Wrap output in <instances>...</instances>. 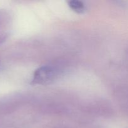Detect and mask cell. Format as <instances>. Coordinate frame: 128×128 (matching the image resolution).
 <instances>
[{"label": "cell", "instance_id": "7a4b0ae2", "mask_svg": "<svg viewBox=\"0 0 128 128\" xmlns=\"http://www.w3.org/2000/svg\"><path fill=\"white\" fill-rule=\"evenodd\" d=\"M70 6L74 10L78 12H82L84 11V5L82 2L80 1H71L70 2Z\"/></svg>", "mask_w": 128, "mask_h": 128}, {"label": "cell", "instance_id": "6da1fadb", "mask_svg": "<svg viewBox=\"0 0 128 128\" xmlns=\"http://www.w3.org/2000/svg\"><path fill=\"white\" fill-rule=\"evenodd\" d=\"M56 76V71L51 66H44L36 70L34 74L35 84H45L52 81Z\"/></svg>", "mask_w": 128, "mask_h": 128}, {"label": "cell", "instance_id": "3957f363", "mask_svg": "<svg viewBox=\"0 0 128 128\" xmlns=\"http://www.w3.org/2000/svg\"><path fill=\"white\" fill-rule=\"evenodd\" d=\"M5 39H6V37L4 36H0V43L4 41Z\"/></svg>", "mask_w": 128, "mask_h": 128}]
</instances>
